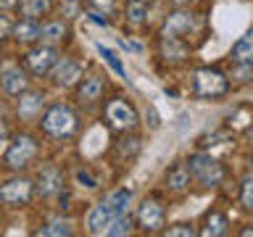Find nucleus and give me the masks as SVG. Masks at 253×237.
Returning <instances> with one entry per match:
<instances>
[{
    "instance_id": "obj_13",
    "label": "nucleus",
    "mask_w": 253,
    "mask_h": 237,
    "mask_svg": "<svg viewBox=\"0 0 253 237\" xmlns=\"http://www.w3.org/2000/svg\"><path fill=\"white\" fill-rule=\"evenodd\" d=\"M32 179H35V195L40 198H55L61 190H66V171L58 163H42Z\"/></svg>"
},
{
    "instance_id": "obj_26",
    "label": "nucleus",
    "mask_w": 253,
    "mask_h": 237,
    "mask_svg": "<svg viewBox=\"0 0 253 237\" xmlns=\"http://www.w3.org/2000/svg\"><path fill=\"white\" fill-rule=\"evenodd\" d=\"M229 63H253V32H245L232 42L227 55Z\"/></svg>"
},
{
    "instance_id": "obj_2",
    "label": "nucleus",
    "mask_w": 253,
    "mask_h": 237,
    "mask_svg": "<svg viewBox=\"0 0 253 237\" xmlns=\"http://www.w3.org/2000/svg\"><path fill=\"white\" fill-rule=\"evenodd\" d=\"M37 129L42 132V137H47V140L63 142V140H71L79 129H82V116H79L77 106L55 100V103H47L45 111L40 114Z\"/></svg>"
},
{
    "instance_id": "obj_8",
    "label": "nucleus",
    "mask_w": 253,
    "mask_h": 237,
    "mask_svg": "<svg viewBox=\"0 0 253 237\" xmlns=\"http://www.w3.org/2000/svg\"><path fill=\"white\" fill-rule=\"evenodd\" d=\"M201 29H203L201 13L190 11L187 5H177L174 11H169V13L164 16L158 35H164V37H177V40H185V42H190V40H193Z\"/></svg>"
},
{
    "instance_id": "obj_30",
    "label": "nucleus",
    "mask_w": 253,
    "mask_h": 237,
    "mask_svg": "<svg viewBox=\"0 0 253 237\" xmlns=\"http://www.w3.org/2000/svg\"><path fill=\"white\" fill-rule=\"evenodd\" d=\"M161 235H166V237H195L198 227L193 224V221H177V224H169V221H166Z\"/></svg>"
},
{
    "instance_id": "obj_21",
    "label": "nucleus",
    "mask_w": 253,
    "mask_h": 237,
    "mask_svg": "<svg viewBox=\"0 0 253 237\" xmlns=\"http://www.w3.org/2000/svg\"><path fill=\"white\" fill-rule=\"evenodd\" d=\"M164 190L171 195H179L190 190V174H187V166L185 161H174L171 166H166L164 171Z\"/></svg>"
},
{
    "instance_id": "obj_34",
    "label": "nucleus",
    "mask_w": 253,
    "mask_h": 237,
    "mask_svg": "<svg viewBox=\"0 0 253 237\" xmlns=\"http://www.w3.org/2000/svg\"><path fill=\"white\" fill-rule=\"evenodd\" d=\"M98 50H100L103 55H106V61L111 63V66H114V71H119V74L124 77V69H122V63H119V58H116V55L111 53V50H106V47H103V45H98Z\"/></svg>"
},
{
    "instance_id": "obj_17",
    "label": "nucleus",
    "mask_w": 253,
    "mask_h": 237,
    "mask_svg": "<svg viewBox=\"0 0 253 237\" xmlns=\"http://www.w3.org/2000/svg\"><path fill=\"white\" fill-rule=\"evenodd\" d=\"M190 53H193V47L185 40L158 35V55H161L164 63H169V66H185Z\"/></svg>"
},
{
    "instance_id": "obj_24",
    "label": "nucleus",
    "mask_w": 253,
    "mask_h": 237,
    "mask_svg": "<svg viewBox=\"0 0 253 237\" xmlns=\"http://www.w3.org/2000/svg\"><path fill=\"white\" fill-rule=\"evenodd\" d=\"M13 11L19 13V16H24V19L42 21V19H47V16H53L55 0H19Z\"/></svg>"
},
{
    "instance_id": "obj_3",
    "label": "nucleus",
    "mask_w": 253,
    "mask_h": 237,
    "mask_svg": "<svg viewBox=\"0 0 253 237\" xmlns=\"http://www.w3.org/2000/svg\"><path fill=\"white\" fill-rule=\"evenodd\" d=\"M187 174H190V185H195L198 190H216L227 182V166L224 161L213 158L209 150H195L185 158Z\"/></svg>"
},
{
    "instance_id": "obj_6",
    "label": "nucleus",
    "mask_w": 253,
    "mask_h": 237,
    "mask_svg": "<svg viewBox=\"0 0 253 237\" xmlns=\"http://www.w3.org/2000/svg\"><path fill=\"white\" fill-rule=\"evenodd\" d=\"M100 116H103V124L116 134L140 129V121H142L134 100L122 95V92H116V95H111L108 100H103V114Z\"/></svg>"
},
{
    "instance_id": "obj_38",
    "label": "nucleus",
    "mask_w": 253,
    "mask_h": 237,
    "mask_svg": "<svg viewBox=\"0 0 253 237\" xmlns=\"http://www.w3.org/2000/svg\"><path fill=\"white\" fill-rule=\"evenodd\" d=\"M240 235H243V237H248V235H253V229H251V224H245V229H240Z\"/></svg>"
},
{
    "instance_id": "obj_28",
    "label": "nucleus",
    "mask_w": 253,
    "mask_h": 237,
    "mask_svg": "<svg viewBox=\"0 0 253 237\" xmlns=\"http://www.w3.org/2000/svg\"><path fill=\"white\" fill-rule=\"evenodd\" d=\"M229 84H248L253 79V63H229Z\"/></svg>"
},
{
    "instance_id": "obj_31",
    "label": "nucleus",
    "mask_w": 253,
    "mask_h": 237,
    "mask_svg": "<svg viewBox=\"0 0 253 237\" xmlns=\"http://www.w3.org/2000/svg\"><path fill=\"white\" fill-rule=\"evenodd\" d=\"M74 179H77L79 187H87V190H98V187H100V177H95L90 166H84V169H77Z\"/></svg>"
},
{
    "instance_id": "obj_32",
    "label": "nucleus",
    "mask_w": 253,
    "mask_h": 237,
    "mask_svg": "<svg viewBox=\"0 0 253 237\" xmlns=\"http://www.w3.org/2000/svg\"><path fill=\"white\" fill-rule=\"evenodd\" d=\"M227 137H229V134H227L224 129H213V132L203 134V137L198 140V150H209V148H213V145H221Z\"/></svg>"
},
{
    "instance_id": "obj_39",
    "label": "nucleus",
    "mask_w": 253,
    "mask_h": 237,
    "mask_svg": "<svg viewBox=\"0 0 253 237\" xmlns=\"http://www.w3.org/2000/svg\"><path fill=\"white\" fill-rule=\"evenodd\" d=\"M66 3H82V0H66Z\"/></svg>"
},
{
    "instance_id": "obj_4",
    "label": "nucleus",
    "mask_w": 253,
    "mask_h": 237,
    "mask_svg": "<svg viewBox=\"0 0 253 237\" xmlns=\"http://www.w3.org/2000/svg\"><path fill=\"white\" fill-rule=\"evenodd\" d=\"M40 156V137L37 134H32L27 129L16 132L8 137L3 153H0V166H3L5 171H27L32 163L37 161Z\"/></svg>"
},
{
    "instance_id": "obj_22",
    "label": "nucleus",
    "mask_w": 253,
    "mask_h": 237,
    "mask_svg": "<svg viewBox=\"0 0 253 237\" xmlns=\"http://www.w3.org/2000/svg\"><path fill=\"white\" fill-rule=\"evenodd\" d=\"M114 153L119 161H134L140 153H142V137L137 134V129L134 132H119V137L114 142Z\"/></svg>"
},
{
    "instance_id": "obj_25",
    "label": "nucleus",
    "mask_w": 253,
    "mask_h": 237,
    "mask_svg": "<svg viewBox=\"0 0 253 237\" xmlns=\"http://www.w3.org/2000/svg\"><path fill=\"white\" fill-rule=\"evenodd\" d=\"M153 11V0H124V19L129 27H142Z\"/></svg>"
},
{
    "instance_id": "obj_23",
    "label": "nucleus",
    "mask_w": 253,
    "mask_h": 237,
    "mask_svg": "<svg viewBox=\"0 0 253 237\" xmlns=\"http://www.w3.org/2000/svg\"><path fill=\"white\" fill-rule=\"evenodd\" d=\"M11 40L19 47H29L40 42V21L35 19H24V16H19V19H13V29H11Z\"/></svg>"
},
{
    "instance_id": "obj_7",
    "label": "nucleus",
    "mask_w": 253,
    "mask_h": 237,
    "mask_svg": "<svg viewBox=\"0 0 253 237\" xmlns=\"http://www.w3.org/2000/svg\"><path fill=\"white\" fill-rule=\"evenodd\" d=\"M134 232L142 235H161V229L169 221V211H166V203L158 193L145 195L142 200L134 205Z\"/></svg>"
},
{
    "instance_id": "obj_29",
    "label": "nucleus",
    "mask_w": 253,
    "mask_h": 237,
    "mask_svg": "<svg viewBox=\"0 0 253 237\" xmlns=\"http://www.w3.org/2000/svg\"><path fill=\"white\" fill-rule=\"evenodd\" d=\"M237 190H240V208L251 213V211H253V174H251V171L243 174V179H240V185H237Z\"/></svg>"
},
{
    "instance_id": "obj_33",
    "label": "nucleus",
    "mask_w": 253,
    "mask_h": 237,
    "mask_svg": "<svg viewBox=\"0 0 253 237\" xmlns=\"http://www.w3.org/2000/svg\"><path fill=\"white\" fill-rule=\"evenodd\" d=\"M11 29H13V16L11 11H0V47L11 40Z\"/></svg>"
},
{
    "instance_id": "obj_36",
    "label": "nucleus",
    "mask_w": 253,
    "mask_h": 237,
    "mask_svg": "<svg viewBox=\"0 0 253 237\" xmlns=\"http://www.w3.org/2000/svg\"><path fill=\"white\" fill-rule=\"evenodd\" d=\"M8 137H11V129H8V121H5L3 116H0V153H3V148H5Z\"/></svg>"
},
{
    "instance_id": "obj_10",
    "label": "nucleus",
    "mask_w": 253,
    "mask_h": 237,
    "mask_svg": "<svg viewBox=\"0 0 253 237\" xmlns=\"http://www.w3.org/2000/svg\"><path fill=\"white\" fill-rule=\"evenodd\" d=\"M35 200V179L24 171H13L0 182V205L5 208H27Z\"/></svg>"
},
{
    "instance_id": "obj_12",
    "label": "nucleus",
    "mask_w": 253,
    "mask_h": 237,
    "mask_svg": "<svg viewBox=\"0 0 253 237\" xmlns=\"http://www.w3.org/2000/svg\"><path fill=\"white\" fill-rule=\"evenodd\" d=\"M47 106V95L45 90H40V87H27L24 92H19L13 98V114H16V121L19 124H37L40 114L45 111Z\"/></svg>"
},
{
    "instance_id": "obj_5",
    "label": "nucleus",
    "mask_w": 253,
    "mask_h": 237,
    "mask_svg": "<svg viewBox=\"0 0 253 237\" xmlns=\"http://www.w3.org/2000/svg\"><path fill=\"white\" fill-rule=\"evenodd\" d=\"M232 84H229V77L224 69L219 66H198L193 74H190V92H193L195 100H209L216 103L221 98H227Z\"/></svg>"
},
{
    "instance_id": "obj_16",
    "label": "nucleus",
    "mask_w": 253,
    "mask_h": 237,
    "mask_svg": "<svg viewBox=\"0 0 253 237\" xmlns=\"http://www.w3.org/2000/svg\"><path fill=\"white\" fill-rule=\"evenodd\" d=\"M29 84H32V79L21 63H8V66L0 69V92L8 95V98H16Z\"/></svg>"
},
{
    "instance_id": "obj_9",
    "label": "nucleus",
    "mask_w": 253,
    "mask_h": 237,
    "mask_svg": "<svg viewBox=\"0 0 253 237\" xmlns=\"http://www.w3.org/2000/svg\"><path fill=\"white\" fill-rule=\"evenodd\" d=\"M106 90H108V77L98 69H90L79 77V82L74 84V103L77 108L82 111H92L95 106H100L103 98H106Z\"/></svg>"
},
{
    "instance_id": "obj_1",
    "label": "nucleus",
    "mask_w": 253,
    "mask_h": 237,
    "mask_svg": "<svg viewBox=\"0 0 253 237\" xmlns=\"http://www.w3.org/2000/svg\"><path fill=\"white\" fill-rule=\"evenodd\" d=\"M132 200H134V190L126 187V185L114 187L111 193H106L95 205H90V211H87V216H84L87 235L103 237L111 221L119 219L122 213H126L132 208Z\"/></svg>"
},
{
    "instance_id": "obj_27",
    "label": "nucleus",
    "mask_w": 253,
    "mask_h": 237,
    "mask_svg": "<svg viewBox=\"0 0 253 237\" xmlns=\"http://www.w3.org/2000/svg\"><path fill=\"white\" fill-rule=\"evenodd\" d=\"M126 235H134V216L129 211L122 213L119 219H114L106 229V237H126Z\"/></svg>"
},
{
    "instance_id": "obj_19",
    "label": "nucleus",
    "mask_w": 253,
    "mask_h": 237,
    "mask_svg": "<svg viewBox=\"0 0 253 237\" xmlns=\"http://www.w3.org/2000/svg\"><path fill=\"white\" fill-rule=\"evenodd\" d=\"M119 0H82L84 13L100 27H111V16L119 13Z\"/></svg>"
},
{
    "instance_id": "obj_37",
    "label": "nucleus",
    "mask_w": 253,
    "mask_h": 237,
    "mask_svg": "<svg viewBox=\"0 0 253 237\" xmlns=\"http://www.w3.org/2000/svg\"><path fill=\"white\" fill-rule=\"evenodd\" d=\"M169 3H171V5H190L193 0H169Z\"/></svg>"
},
{
    "instance_id": "obj_20",
    "label": "nucleus",
    "mask_w": 253,
    "mask_h": 237,
    "mask_svg": "<svg viewBox=\"0 0 253 237\" xmlns=\"http://www.w3.org/2000/svg\"><path fill=\"white\" fill-rule=\"evenodd\" d=\"M35 235L37 237H71L74 235V221L63 216V213H55V216H47L40 221Z\"/></svg>"
},
{
    "instance_id": "obj_15",
    "label": "nucleus",
    "mask_w": 253,
    "mask_h": 237,
    "mask_svg": "<svg viewBox=\"0 0 253 237\" xmlns=\"http://www.w3.org/2000/svg\"><path fill=\"white\" fill-rule=\"evenodd\" d=\"M71 40V24L69 19L61 16H47L40 21V42L53 45V47H63Z\"/></svg>"
},
{
    "instance_id": "obj_18",
    "label": "nucleus",
    "mask_w": 253,
    "mask_h": 237,
    "mask_svg": "<svg viewBox=\"0 0 253 237\" xmlns=\"http://www.w3.org/2000/svg\"><path fill=\"white\" fill-rule=\"evenodd\" d=\"M195 227H198V235L201 237H224V235H229V229H232V221H229L227 211L209 208L201 216V224H195Z\"/></svg>"
},
{
    "instance_id": "obj_11",
    "label": "nucleus",
    "mask_w": 253,
    "mask_h": 237,
    "mask_svg": "<svg viewBox=\"0 0 253 237\" xmlns=\"http://www.w3.org/2000/svg\"><path fill=\"white\" fill-rule=\"evenodd\" d=\"M61 47H53V45H45V42H35L29 47H24L21 53V66L27 69L29 77H37V79H45L50 74V69L55 66V61L61 58Z\"/></svg>"
},
{
    "instance_id": "obj_35",
    "label": "nucleus",
    "mask_w": 253,
    "mask_h": 237,
    "mask_svg": "<svg viewBox=\"0 0 253 237\" xmlns=\"http://www.w3.org/2000/svg\"><path fill=\"white\" fill-rule=\"evenodd\" d=\"M145 118H148V126H150V129H158V126H161V116H158L156 106H148V114H145Z\"/></svg>"
},
{
    "instance_id": "obj_14",
    "label": "nucleus",
    "mask_w": 253,
    "mask_h": 237,
    "mask_svg": "<svg viewBox=\"0 0 253 237\" xmlns=\"http://www.w3.org/2000/svg\"><path fill=\"white\" fill-rule=\"evenodd\" d=\"M82 74H84L82 61L71 58V55H61V58L55 61V66L50 69L47 79H50V84L55 90H74V84L79 82Z\"/></svg>"
}]
</instances>
